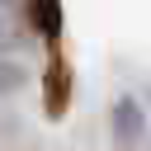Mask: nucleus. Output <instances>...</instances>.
Wrapping results in <instances>:
<instances>
[{
    "label": "nucleus",
    "instance_id": "nucleus-1",
    "mask_svg": "<svg viewBox=\"0 0 151 151\" xmlns=\"http://www.w3.org/2000/svg\"><path fill=\"white\" fill-rule=\"evenodd\" d=\"M24 80H28V71H24L19 61H0V99H5V94H14Z\"/></svg>",
    "mask_w": 151,
    "mask_h": 151
},
{
    "label": "nucleus",
    "instance_id": "nucleus-2",
    "mask_svg": "<svg viewBox=\"0 0 151 151\" xmlns=\"http://www.w3.org/2000/svg\"><path fill=\"white\" fill-rule=\"evenodd\" d=\"M0 5H5V0H0Z\"/></svg>",
    "mask_w": 151,
    "mask_h": 151
}]
</instances>
